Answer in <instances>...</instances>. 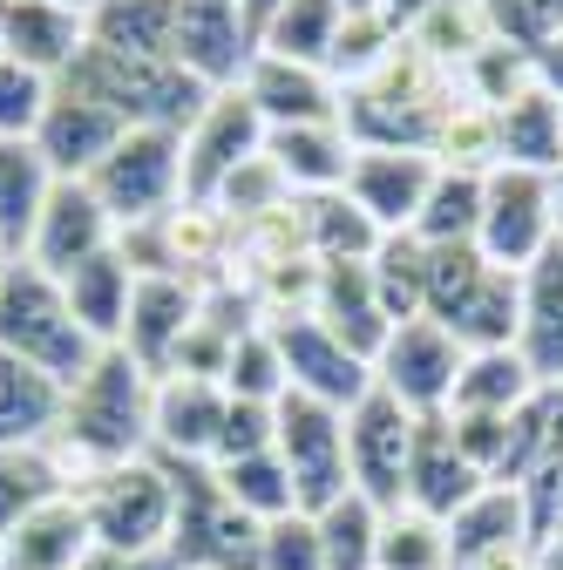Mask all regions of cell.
<instances>
[{
	"label": "cell",
	"instance_id": "obj_30",
	"mask_svg": "<svg viewBox=\"0 0 563 570\" xmlns=\"http://www.w3.org/2000/svg\"><path fill=\"white\" fill-rule=\"evenodd\" d=\"M496 122H503V164L510 170H543V177L563 170V102L556 96L523 89L516 102L496 109Z\"/></svg>",
	"mask_w": 563,
	"mask_h": 570
},
{
	"label": "cell",
	"instance_id": "obj_26",
	"mask_svg": "<svg viewBox=\"0 0 563 570\" xmlns=\"http://www.w3.org/2000/svg\"><path fill=\"white\" fill-rule=\"evenodd\" d=\"M516 353L530 361V374L543 387H563V238L523 265V326H516Z\"/></svg>",
	"mask_w": 563,
	"mask_h": 570
},
{
	"label": "cell",
	"instance_id": "obj_38",
	"mask_svg": "<svg viewBox=\"0 0 563 570\" xmlns=\"http://www.w3.org/2000/svg\"><path fill=\"white\" fill-rule=\"evenodd\" d=\"M367 272L381 285V306H387L394 326L401 320H421V299H428V245H421L414 232L381 238V252L367 258Z\"/></svg>",
	"mask_w": 563,
	"mask_h": 570
},
{
	"label": "cell",
	"instance_id": "obj_29",
	"mask_svg": "<svg viewBox=\"0 0 563 570\" xmlns=\"http://www.w3.org/2000/svg\"><path fill=\"white\" fill-rule=\"evenodd\" d=\"M536 394H543V381L530 374V361H523L516 346H482V353H468V361H462L448 407H468V414H523Z\"/></svg>",
	"mask_w": 563,
	"mask_h": 570
},
{
	"label": "cell",
	"instance_id": "obj_55",
	"mask_svg": "<svg viewBox=\"0 0 563 570\" xmlns=\"http://www.w3.org/2000/svg\"><path fill=\"white\" fill-rule=\"evenodd\" d=\"M550 210H556V238H563V170L550 177Z\"/></svg>",
	"mask_w": 563,
	"mask_h": 570
},
{
	"label": "cell",
	"instance_id": "obj_45",
	"mask_svg": "<svg viewBox=\"0 0 563 570\" xmlns=\"http://www.w3.org/2000/svg\"><path fill=\"white\" fill-rule=\"evenodd\" d=\"M448 428H455V449H462L488 482H503L510 442H516V414H468V407H448Z\"/></svg>",
	"mask_w": 563,
	"mask_h": 570
},
{
	"label": "cell",
	"instance_id": "obj_53",
	"mask_svg": "<svg viewBox=\"0 0 563 570\" xmlns=\"http://www.w3.org/2000/svg\"><path fill=\"white\" fill-rule=\"evenodd\" d=\"M278 8H286V0H238V14L251 21V41H258V28H265V21H271Z\"/></svg>",
	"mask_w": 563,
	"mask_h": 570
},
{
	"label": "cell",
	"instance_id": "obj_43",
	"mask_svg": "<svg viewBox=\"0 0 563 570\" xmlns=\"http://www.w3.org/2000/svg\"><path fill=\"white\" fill-rule=\"evenodd\" d=\"M462 96L468 102H482V109H503V102H516L523 89H536V76H530V48H510V41H488L468 68H462Z\"/></svg>",
	"mask_w": 563,
	"mask_h": 570
},
{
	"label": "cell",
	"instance_id": "obj_34",
	"mask_svg": "<svg viewBox=\"0 0 563 570\" xmlns=\"http://www.w3.org/2000/svg\"><path fill=\"white\" fill-rule=\"evenodd\" d=\"M428 157L442 164V170H462V177H488V170H503V122H496V109H482V102H455L448 109V122L435 129V142H428Z\"/></svg>",
	"mask_w": 563,
	"mask_h": 570
},
{
	"label": "cell",
	"instance_id": "obj_41",
	"mask_svg": "<svg viewBox=\"0 0 563 570\" xmlns=\"http://www.w3.org/2000/svg\"><path fill=\"white\" fill-rule=\"evenodd\" d=\"M225 394H231V401H265V407L286 401V361H278V340H271V326H265V320H258V326H245V333L231 340Z\"/></svg>",
	"mask_w": 563,
	"mask_h": 570
},
{
	"label": "cell",
	"instance_id": "obj_33",
	"mask_svg": "<svg viewBox=\"0 0 563 570\" xmlns=\"http://www.w3.org/2000/svg\"><path fill=\"white\" fill-rule=\"evenodd\" d=\"M339 0H286L265 28H258V55H286V61H306V68H326L333 61V41H339Z\"/></svg>",
	"mask_w": 563,
	"mask_h": 570
},
{
	"label": "cell",
	"instance_id": "obj_31",
	"mask_svg": "<svg viewBox=\"0 0 563 570\" xmlns=\"http://www.w3.org/2000/svg\"><path fill=\"white\" fill-rule=\"evenodd\" d=\"M48 164L34 142H0V252L21 258L28 252V232L41 218V197H48Z\"/></svg>",
	"mask_w": 563,
	"mask_h": 570
},
{
	"label": "cell",
	"instance_id": "obj_16",
	"mask_svg": "<svg viewBox=\"0 0 563 570\" xmlns=\"http://www.w3.org/2000/svg\"><path fill=\"white\" fill-rule=\"evenodd\" d=\"M225 381H204V374H164L150 394V455L164 462H210L225 435Z\"/></svg>",
	"mask_w": 563,
	"mask_h": 570
},
{
	"label": "cell",
	"instance_id": "obj_19",
	"mask_svg": "<svg viewBox=\"0 0 563 570\" xmlns=\"http://www.w3.org/2000/svg\"><path fill=\"white\" fill-rule=\"evenodd\" d=\"M245 102L258 109L265 129H299V122H339V82L326 68L286 61V55H251V68L238 76Z\"/></svg>",
	"mask_w": 563,
	"mask_h": 570
},
{
	"label": "cell",
	"instance_id": "obj_13",
	"mask_svg": "<svg viewBox=\"0 0 563 570\" xmlns=\"http://www.w3.org/2000/svg\"><path fill=\"white\" fill-rule=\"evenodd\" d=\"M197 313H204V285H197V278L144 272V278H136V299H129V320H122V340H116V346H122L150 381H164L170 361H177V346H184L190 326H197Z\"/></svg>",
	"mask_w": 563,
	"mask_h": 570
},
{
	"label": "cell",
	"instance_id": "obj_50",
	"mask_svg": "<svg viewBox=\"0 0 563 570\" xmlns=\"http://www.w3.org/2000/svg\"><path fill=\"white\" fill-rule=\"evenodd\" d=\"M442 8H455V0H387L381 14H387V21H394L401 35H407L414 21H428V14H442Z\"/></svg>",
	"mask_w": 563,
	"mask_h": 570
},
{
	"label": "cell",
	"instance_id": "obj_48",
	"mask_svg": "<svg viewBox=\"0 0 563 570\" xmlns=\"http://www.w3.org/2000/svg\"><path fill=\"white\" fill-rule=\"evenodd\" d=\"M278 435V414L265 401H231L225 407V435H218V455L210 462H238V455H265Z\"/></svg>",
	"mask_w": 563,
	"mask_h": 570
},
{
	"label": "cell",
	"instance_id": "obj_59",
	"mask_svg": "<svg viewBox=\"0 0 563 570\" xmlns=\"http://www.w3.org/2000/svg\"><path fill=\"white\" fill-rule=\"evenodd\" d=\"M170 570H184V563H170Z\"/></svg>",
	"mask_w": 563,
	"mask_h": 570
},
{
	"label": "cell",
	"instance_id": "obj_15",
	"mask_svg": "<svg viewBox=\"0 0 563 570\" xmlns=\"http://www.w3.org/2000/svg\"><path fill=\"white\" fill-rule=\"evenodd\" d=\"M109 245H116V218L102 210V197L89 184H76V177H55L48 197H41V218L28 232V252L21 258L41 265V272H55V278H68L76 265H89Z\"/></svg>",
	"mask_w": 563,
	"mask_h": 570
},
{
	"label": "cell",
	"instance_id": "obj_58",
	"mask_svg": "<svg viewBox=\"0 0 563 570\" xmlns=\"http://www.w3.org/2000/svg\"><path fill=\"white\" fill-rule=\"evenodd\" d=\"M0 265H8V252H0Z\"/></svg>",
	"mask_w": 563,
	"mask_h": 570
},
{
	"label": "cell",
	"instance_id": "obj_5",
	"mask_svg": "<svg viewBox=\"0 0 563 570\" xmlns=\"http://www.w3.org/2000/svg\"><path fill=\"white\" fill-rule=\"evenodd\" d=\"M76 495L89 510L96 550H109V557H170V537H177V475H170L164 455L116 462V469L89 475Z\"/></svg>",
	"mask_w": 563,
	"mask_h": 570
},
{
	"label": "cell",
	"instance_id": "obj_51",
	"mask_svg": "<svg viewBox=\"0 0 563 570\" xmlns=\"http://www.w3.org/2000/svg\"><path fill=\"white\" fill-rule=\"evenodd\" d=\"M475 570H536V543H510V550H496V557H482Z\"/></svg>",
	"mask_w": 563,
	"mask_h": 570
},
{
	"label": "cell",
	"instance_id": "obj_54",
	"mask_svg": "<svg viewBox=\"0 0 563 570\" xmlns=\"http://www.w3.org/2000/svg\"><path fill=\"white\" fill-rule=\"evenodd\" d=\"M536 570H563V530L536 537Z\"/></svg>",
	"mask_w": 563,
	"mask_h": 570
},
{
	"label": "cell",
	"instance_id": "obj_42",
	"mask_svg": "<svg viewBox=\"0 0 563 570\" xmlns=\"http://www.w3.org/2000/svg\"><path fill=\"white\" fill-rule=\"evenodd\" d=\"M374 570H455L448 563V523L421 517V510H387Z\"/></svg>",
	"mask_w": 563,
	"mask_h": 570
},
{
	"label": "cell",
	"instance_id": "obj_35",
	"mask_svg": "<svg viewBox=\"0 0 563 570\" xmlns=\"http://www.w3.org/2000/svg\"><path fill=\"white\" fill-rule=\"evenodd\" d=\"M170 35H177V0H96L89 14V41L129 48V55L170 61Z\"/></svg>",
	"mask_w": 563,
	"mask_h": 570
},
{
	"label": "cell",
	"instance_id": "obj_14",
	"mask_svg": "<svg viewBox=\"0 0 563 570\" xmlns=\"http://www.w3.org/2000/svg\"><path fill=\"white\" fill-rule=\"evenodd\" d=\"M258 41L251 21L238 14V0H177V35H170V61L204 89H238V76L251 68Z\"/></svg>",
	"mask_w": 563,
	"mask_h": 570
},
{
	"label": "cell",
	"instance_id": "obj_39",
	"mask_svg": "<svg viewBox=\"0 0 563 570\" xmlns=\"http://www.w3.org/2000/svg\"><path fill=\"white\" fill-rule=\"evenodd\" d=\"M55 495H68V475L48 449H0V537Z\"/></svg>",
	"mask_w": 563,
	"mask_h": 570
},
{
	"label": "cell",
	"instance_id": "obj_22",
	"mask_svg": "<svg viewBox=\"0 0 563 570\" xmlns=\"http://www.w3.org/2000/svg\"><path fill=\"white\" fill-rule=\"evenodd\" d=\"M89 557H96V530L76 489L41 503L34 517H21L0 537V570H82Z\"/></svg>",
	"mask_w": 563,
	"mask_h": 570
},
{
	"label": "cell",
	"instance_id": "obj_28",
	"mask_svg": "<svg viewBox=\"0 0 563 570\" xmlns=\"http://www.w3.org/2000/svg\"><path fill=\"white\" fill-rule=\"evenodd\" d=\"M61 293H68V313L82 320V333H89L96 346H116V340H122V320H129V299H136V265L109 245V252H96L89 265L68 272Z\"/></svg>",
	"mask_w": 563,
	"mask_h": 570
},
{
	"label": "cell",
	"instance_id": "obj_44",
	"mask_svg": "<svg viewBox=\"0 0 563 570\" xmlns=\"http://www.w3.org/2000/svg\"><path fill=\"white\" fill-rule=\"evenodd\" d=\"M48 96H55V82H48V76L21 68L14 55H0V142H34Z\"/></svg>",
	"mask_w": 563,
	"mask_h": 570
},
{
	"label": "cell",
	"instance_id": "obj_10",
	"mask_svg": "<svg viewBox=\"0 0 563 570\" xmlns=\"http://www.w3.org/2000/svg\"><path fill=\"white\" fill-rule=\"evenodd\" d=\"M414 421L394 394H367L346 407V482L374 510H407V455H414Z\"/></svg>",
	"mask_w": 563,
	"mask_h": 570
},
{
	"label": "cell",
	"instance_id": "obj_27",
	"mask_svg": "<svg viewBox=\"0 0 563 570\" xmlns=\"http://www.w3.org/2000/svg\"><path fill=\"white\" fill-rule=\"evenodd\" d=\"M61 414H68V387L0 353V449H48L61 435Z\"/></svg>",
	"mask_w": 563,
	"mask_h": 570
},
{
	"label": "cell",
	"instance_id": "obj_8",
	"mask_svg": "<svg viewBox=\"0 0 563 570\" xmlns=\"http://www.w3.org/2000/svg\"><path fill=\"white\" fill-rule=\"evenodd\" d=\"M462 361H468V346L442 320L421 313V320H401L387 333V346L374 353V387L394 394L407 414H448Z\"/></svg>",
	"mask_w": 563,
	"mask_h": 570
},
{
	"label": "cell",
	"instance_id": "obj_17",
	"mask_svg": "<svg viewBox=\"0 0 563 570\" xmlns=\"http://www.w3.org/2000/svg\"><path fill=\"white\" fill-rule=\"evenodd\" d=\"M442 164L428 150H354V170H346V197H354L367 218L381 225V238L414 232L421 204H428Z\"/></svg>",
	"mask_w": 563,
	"mask_h": 570
},
{
	"label": "cell",
	"instance_id": "obj_49",
	"mask_svg": "<svg viewBox=\"0 0 563 570\" xmlns=\"http://www.w3.org/2000/svg\"><path fill=\"white\" fill-rule=\"evenodd\" d=\"M530 76H536V89H543V96H556V102H563V35H550L543 48H530Z\"/></svg>",
	"mask_w": 563,
	"mask_h": 570
},
{
	"label": "cell",
	"instance_id": "obj_23",
	"mask_svg": "<svg viewBox=\"0 0 563 570\" xmlns=\"http://www.w3.org/2000/svg\"><path fill=\"white\" fill-rule=\"evenodd\" d=\"M313 320H319L333 340H346V346H354L360 361H374V353L387 346V333H394V320H387V306H381V285H374V272H367V265H354V258L319 265Z\"/></svg>",
	"mask_w": 563,
	"mask_h": 570
},
{
	"label": "cell",
	"instance_id": "obj_6",
	"mask_svg": "<svg viewBox=\"0 0 563 570\" xmlns=\"http://www.w3.org/2000/svg\"><path fill=\"white\" fill-rule=\"evenodd\" d=\"M89 190L116 218V232L150 225L184 204V136L170 129H122V142L89 170Z\"/></svg>",
	"mask_w": 563,
	"mask_h": 570
},
{
	"label": "cell",
	"instance_id": "obj_9",
	"mask_svg": "<svg viewBox=\"0 0 563 570\" xmlns=\"http://www.w3.org/2000/svg\"><path fill=\"white\" fill-rule=\"evenodd\" d=\"M482 258L523 272L556 245V210H550V177L543 170H488L482 177V232H475Z\"/></svg>",
	"mask_w": 563,
	"mask_h": 570
},
{
	"label": "cell",
	"instance_id": "obj_1",
	"mask_svg": "<svg viewBox=\"0 0 563 570\" xmlns=\"http://www.w3.org/2000/svg\"><path fill=\"white\" fill-rule=\"evenodd\" d=\"M150 394L157 381L129 361L122 346H102L89 374L68 387V414H61V435L48 442V455L61 462L68 489H82L89 475L150 455Z\"/></svg>",
	"mask_w": 563,
	"mask_h": 570
},
{
	"label": "cell",
	"instance_id": "obj_40",
	"mask_svg": "<svg viewBox=\"0 0 563 570\" xmlns=\"http://www.w3.org/2000/svg\"><path fill=\"white\" fill-rule=\"evenodd\" d=\"M475 232H482V177L442 170L414 218V238L421 245H475Z\"/></svg>",
	"mask_w": 563,
	"mask_h": 570
},
{
	"label": "cell",
	"instance_id": "obj_56",
	"mask_svg": "<svg viewBox=\"0 0 563 570\" xmlns=\"http://www.w3.org/2000/svg\"><path fill=\"white\" fill-rule=\"evenodd\" d=\"M387 0H339V14H381Z\"/></svg>",
	"mask_w": 563,
	"mask_h": 570
},
{
	"label": "cell",
	"instance_id": "obj_11",
	"mask_svg": "<svg viewBox=\"0 0 563 570\" xmlns=\"http://www.w3.org/2000/svg\"><path fill=\"white\" fill-rule=\"evenodd\" d=\"M271 340H278V361H286V394H306V401H326V407H354L374 394V361H360L346 340H333L313 313H293V320H265Z\"/></svg>",
	"mask_w": 563,
	"mask_h": 570
},
{
	"label": "cell",
	"instance_id": "obj_18",
	"mask_svg": "<svg viewBox=\"0 0 563 570\" xmlns=\"http://www.w3.org/2000/svg\"><path fill=\"white\" fill-rule=\"evenodd\" d=\"M116 142H122V122L102 102H89L82 89H68V82H55V96L41 109V129H34V150H41L48 177L89 184V170L116 150Z\"/></svg>",
	"mask_w": 563,
	"mask_h": 570
},
{
	"label": "cell",
	"instance_id": "obj_21",
	"mask_svg": "<svg viewBox=\"0 0 563 570\" xmlns=\"http://www.w3.org/2000/svg\"><path fill=\"white\" fill-rule=\"evenodd\" d=\"M82 48H89V14L55 8V0H0V55H14L34 76L61 82Z\"/></svg>",
	"mask_w": 563,
	"mask_h": 570
},
{
	"label": "cell",
	"instance_id": "obj_7",
	"mask_svg": "<svg viewBox=\"0 0 563 570\" xmlns=\"http://www.w3.org/2000/svg\"><path fill=\"white\" fill-rule=\"evenodd\" d=\"M271 414H278L271 449H278V462H286V475H293L299 510L319 517L326 503H339V495L354 489L346 482V414L326 407V401H306V394H286Z\"/></svg>",
	"mask_w": 563,
	"mask_h": 570
},
{
	"label": "cell",
	"instance_id": "obj_2",
	"mask_svg": "<svg viewBox=\"0 0 563 570\" xmlns=\"http://www.w3.org/2000/svg\"><path fill=\"white\" fill-rule=\"evenodd\" d=\"M339 122L354 136V150H428L448 109L462 102V82L442 61H428L407 35L367 68L360 82L339 89Z\"/></svg>",
	"mask_w": 563,
	"mask_h": 570
},
{
	"label": "cell",
	"instance_id": "obj_37",
	"mask_svg": "<svg viewBox=\"0 0 563 570\" xmlns=\"http://www.w3.org/2000/svg\"><path fill=\"white\" fill-rule=\"evenodd\" d=\"M210 475H218V489L231 495V503H238L251 523H278V517H293V510H299L293 475H286V462H278V449H265V455H238V462H210Z\"/></svg>",
	"mask_w": 563,
	"mask_h": 570
},
{
	"label": "cell",
	"instance_id": "obj_20",
	"mask_svg": "<svg viewBox=\"0 0 563 570\" xmlns=\"http://www.w3.org/2000/svg\"><path fill=\"white\" fill-rule=\"evenodd\" d=\"M475 489H488V475L455 449L448 414H421L414 421V455H407V510L448 523Z\"/></svg>",
	"mask_w": 563,
	"mask_h": 570
},
{
	"label": "cell",
	"instance_id": "obj_25",
	"mask_svg": "<svg viewBox=\"0 0 563 570\" xmlns=\"http://www.w3.org/2000/svg\"><path fill=\"white\" fill-rule=\"evenodd\" d=\"M510 543H536L530 503H523L516 482H488V489H475L468 503L448 517V563H455V570H475L482 557H496V550H510Z\"/></svg>",
	"mask_w": 563,
	"mask_h": 570
},
{
	"label": "cell",
	"instance_id": "obj_46",
	"mask_svg": "<svg viewBox=\"0 0 563 570\" xmlns=\"http://www.w3.org/2000/svg\"><path fill=\"white\" fill-rule=\"evenodd\" d=\"M482 14L510 48H543L550 35H563V0H482Z\"/></svg>",
	"mask_w": 563,
	"mask_h": 570
},
{
	"label": "cell",
	"instance_id": "obj_47",
	"mask_svg": "<svg viewBox=\"0 0 563 570\" xmlns=\"http://www.w3.org/2000/svg\"><path fill=\"white\" fill-rule=\"evenodd\" d=\"M258 570H326V557H319V530H313L306 510L265 523V537H258Z\"/></svg>",
	"mask_w": 563,
	"mask_h": 570
},
{
	"label": "cell",
	"instance_id": "obj_32",
	"mask_svg": "<svg viewBox=\"0 0 563 570\" xmlns=\"http://www.w3.org/2000/svg\"><path fill=\"white\" fill-rule=\"evenodd\" d=\"M306 204V245L319 265H339V258H354L367 265L381 252V225L367 218V210L346 197V190H326V197H299Z\"/></svg>",
	"mask_w": 563,
	"mask_h": 570
},
{
	"label": "cell",
	"instance_id": "obj_12",
	"mask_svg": "<svg viewBox=\"0 0 563 570\" xmlns=\"http://www.w3.org/2000/svg\"><path fill=\"white\" fill-rule=\"evenodd\" d=\"M258 150H265L258 109L245 102V89H218V96L197 109V122L184 129V204H210V197H218V184L238 164H251Z\"/></svg>",
	"mask_w": 563,
	"mask_h": 570
},
{
	"label": "cell",
	"instance_id": "obj_52",
	"mask_svg": "<svg viewBox=\"0 0 563 570\" xmlns=\"http://www.w3.org/2000/svg\"><path fill=\"white\" fill-rule=\"evenodd\" d=\"M82 570H170V557H109V550H96Z\"/></svg>",
	"mask_w": 563,
	"mask_h": 570
},
{
	"label": "cell",
	"instance_id": "obj_24",
	"mask_svg": "<svg viewBox=\"0 0 563 570\" xmlns=\"http://www.w3.org/2000/svg\"><path fill=\"white\" fill-rule=\"evenodd\" d=\"M265 157L278 164L293 197H326L346 190V170H354V136L346 122H299V129H265Z\"/></svg>",
	"mask_w": 563,
	"mask_h": 570
},
{
	"label": "cell",
	"instance_id": "obj_57",
	"mask_svg": "<svg viewBox=\"0 0 563 570\" xmlns=\"http://www.w3.org/2000/svg\"><path fill=\"white\" fill-rule=\"evenodd\" d=\"M55 8H76V14H96V0H55Z\"/></svg>",
	"mask_w": 563,
	"mask_h": 570
},
{
	"label": "cell",
	"instance_id": "obj_36",
	"mask_svg": "<svg viewBox=\"0 0 563 570\" xmlns=\"http://www.w3.org/2000/svg\"><path fill=\"white\" fill-rule=\"evenodd\" d=\"M381 523H387V510H374L360 489H346L339 503H326V510L313 517L326 570H374V550H381Z\"/></svg>",
	"mask_w": 563,
	"mask_h": 570
},
{
	"label": "cell",
	"instance_id": "obj_3",
	"mask_svg": "<svg viewBox=\"0 0 563 570\" xmlns=\"http://www.w3.org/2000/svg\"><path fill=\"white\" fill-rule=\"evenodd\" d=\"M61 82L82 89L89 102H102L122 129H170V136H184V129L197 122V109L218 96V89L190 82L177 61L129 55V48H102V41H89Z\"/></svg>",
	"mask_w": 563,
	"mask_h": 570
},
{
	"label": "cell",
	"instance_id": "obj_4",
	"mask_svg": "<svg viewBox=\"0 0 563 570\" xmlns=\"http://www.w3.org/2000/svg\"><path fill=\"white\" fill-rule=\"evenodd\" d=\"M0 353L55 374L61 387H76L102 346L82 333L76 313H68V293H61L55 272H41L28 258H8L0 265Z\"/></svg>",
	"mask_w": 563,
	"mask_h": 570
}]
</instances>
